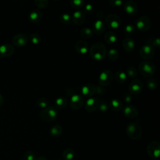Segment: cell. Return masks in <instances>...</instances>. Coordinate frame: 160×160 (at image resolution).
I'll use <instances>...</instances> for the list:
<instances>
[{
    "instance_id": "8",
    "label": "cell",
    "mask_w": 160,
    "mask_h": 160,
    "mask_svg": "<svg viewBox=\"0 0 160 160\" xmlns=\"http://www.w3.org/2000/svg\"><path fill=\"white\" fill-rule=\"evenodd\" d=\"M136 26L139 31H146L151 26V19L147 16H142L137 19Z\"/></svg>"
},
{
    "instance_id": "29",
    "label": "cell",
    "mask_w": 160,
    "mask_h": 160,
    "mask_svg": "<svg viewBox=\"0 0 160 160\" xmlns=\"http://www.w3.org/2000/svg\"><path fill=\"white\" fill-rule=\"evenodd\" d=\"M81 36L85 39H89L92 37V30L89 28H83L81 29L80 31Z\"/></svg>"
},
{
    "instance_id": "21",
    "label": "cell",
    "mask_w": 160,
    "mask_h": 160,
    "mask_svg": "<svg viewBox=\"0 0 160 160\" xmlns=\"http://www.w3.org/2000/svg\"><path fill=\"white\" fill-rule=\"evenodd\" d=\"M94 31L96 34H101L105 29V24L101 19H97L93 24Z\"/></svg>"
},
{
    "instance_id": "38",
    "label": "cell",
    "mask_w": 160,
    "mask_h": 160,
    "mask_svg": "<svg viewBox=\"0 0 160 160\" xmlns=\"http://www.w3.org/2000/svg\"><path fill=\"white\" fill-rule=\"evenodd\" d=\"M135 31V26L132 24H128L124 27V32L129 35L132 34Z\"/></svg>"
},
{
    "instance_id": "28",
    "label": "cell",
    "mask_w": 160,
    "mask_h": 160,
    "mask_svg": "<svg viewBox=\"0 0 160 160\" xmlns=\"http://www.w3.org/2000/svg\"><path fill=\"white\" fill-rule=\"evenodd\" d=\"M74 155H75L74 151L71 148H68L65 149L63 151L62 153V158L66 160H71V159H72L74 157Z\"/></svg>"
},
{
    "instance_id": "22",
    "label": "cell",
    "mask_w": 160,
    "mask_h": 160,
    "mask_svg": "<svg viewBox=\"0 0 160 160\" xmlns=\"http://www.w3.org/2000/svg\"><path fill=\"white\" fill-rule=\"evenodd\" d=\"M42 18V14L41 11L38 9H34L32 11L29 15V19L31 22L38 23Z\"/></svg>"
},
{
    "instance_id": "9",
    "label": "cell",
    "mask_w": 160,
    "mask_h": 160,
    "mask_svg": "<svg viewBox=\"0 0 160 160\" xmlns=\"http://www.w3.org/2000/svg\"><path fill=\"white\" fill-rule=\"evenodd\" d=\"M147 152L152 158H158L160 154V144L158 141H152L147 146Z\"/></svg>"
},
{
    "instance_id": "17",
    "label": "cell",
    "mask_w": 160,
    "mask_h": 160,
    "mask_svg": "<svg viewBox=\"0 0 160 160\" xmlns=\"http://www.w3.org/2000/svg\"><path fill=\"white\" fill-rule=\"evenodd\" d=\"M14 51L12 45L9 43H5L0 46V56L2 57H9L11 56Z\"/></svg>"
},
{
    "instance_id": "10",
    "label": "cell",
    "mask_w": 160,
    "mask_h": 160,
    "mask_svg": "<svg viewBox=\"0 0 160 160\" xmlns=\"http://www.w3.org/2000/svg\"><path fill=\"white\" fill-rule=\"evenodd\" d=\"M84 101L83 98L78 94H74L70 98V106L74 110H78L84 105Z\"/></svg>"
},
{
    "instance_id": "3",
    "label": "cell",
    "mask_w": 160,
    "mask_h": 160,
    "mask_svg": "<svg viewBox=\"0 0 160 160\" xmlns=\"http://www.w3.org/2000/svg\"><path fill=\"white\" fill-rule=\"evenodd\" d=\"M58 111L53 106H49L44 108L40 113V117L46 121H53L58 116Z\"/></svg>"
},
{
    "instance_id": "18",
    "label": "cell",
    "mask_w": 160,
    "mask_h": 160,
    "mask_svg": "<svg viewBox=\"0 0 160 160\" xmlns=\"http://www.w3.org/2000/svg\"><path fill=\"white\" fill-rule=\"evenodd\" d=\"M123 113L124 116L128 118H134L138 116V111L134 106L132 104H129V105H126L124 108Z\"/></svg>"
},
{
    "instance_id": "47",
    "label": "cell",
    "mask_w": 160,
    "mask_h": 160,
    "mask_svg": "<svg viewBox=\"0 0 160 160\" xmlns=\"http://www.w3.org/2000/svg\"><path fill=\"white\" fill-rule=\"evenodd\" d=\"M3 102H4V99H3V97H2V96L0 94V106L2 105Z\"/></svg>"
},
{
    "instance_id": "26",
    "label": "cell",
    "mask_w": 160,
    "mask_h": 160,
    "mask_svg": "<svg viewBox=\"0 0 160 160\" xmlns=\"http://www.w3.org/2000/svg\"><path fill=\"white\" fill-rule=\"evenodd\" d=\"M104 40L108 44H112L117 40V36L116 33L112 31H108L104 35Z\"/></svg>"
},
{
    "instance_id": "33",
    "label": "cell",
    "mask_w": 160,
    "mask_h": 160,
    "mask_svg": "<svg viewBox=\"0 0 160 160\" xmlns=\"http://www.w3.org/2000/svg\"><path fill=\"white\" fill-rule=\"evenodd\" d=\"M37 104L39 107L44 109L49 106V102L45 98H39L37 100Z\"/></svg>"
},
{
    "instance_id": "39",
    "label": "cell",
    "mask_w": 160,
    "mask_h": 160,
    "mask_svg": "<svg viewBox=\"0 0 160 160\" xmlns=\"http://www.w3.org/2000/svg\"><path fill=\"white\" fill-rule=\"evenodd\" d=\"M99 109L102 111V112H105L108 110V105L107 104V102H106V101L104 100H101L99 101V105H98V108Z\"/></svg>"
},
{
    "instance_id": "12",
    "label": "cell",
    "mask_w": 160,
    "mask_h": 160,
    "mask_svg": "<svg viewBox=\"0 0 160 160\" xmlns=\"http://www.w3.org/2000/svg\"><path fill=\"white\" fill-rule=\"evenodd\" d=\"M99 100L98 99V98L95 97H91L89 98L86 102H85V105L84 108L85 109L87 112H92L96 110L98 108Z\"/></svg>"
},
{
    "instance_id": "23",
    "label": "cell",
    "mask_w": 160,
    "mask_h": 160,
    "mask_svg": "<svg viewBox=\"0 0 160 160\" xmlns=\"http://www.w3.org/2000/svg\"><path fill=\"white\" fill-rule=\"evenodd\" d=\"M62 128L61 126L59 124H55L52 126L49 130L50 135L52 137L55 138H59L62 134Z\"/></svg>"
},
{
    "instance_id": "43",
    "label": "cell",
    "mask_w": 160,
    "mask_h": 160,
    "mask_svg": "<svg viewBox=\"0 0 160 160\" xmlns=\"http://www.w3.org/2000/svg\"><path fill=\"white\" fill-rule=\"evenodd\" d=\"M109 3L112 6H119L123 4V1L122 0H110Z\"/></svg>"
},
{
    "instance_id": "1",
    "label": "cell",
    "mask_w": 160,
    "mask_h": 160,
    "mask_svg": "<svg viewBox=\"0 0 160 160\" xmlns=\"http://www.w3.org/2000/svg\"><path fill=\"white\" fill-rule=\"evenodd\" d=\"M106 48L101 42L94 43L89 49L90 56L96 61H102L106 57Z\"/></svg>"
},
{
    "instance_id": "37",
    "label": "cell",
    "mask_w": 160,
    "mask_h": 160,
    "mask_svg": "<svg viewBox=\"0 0 160 160\" xmlns=\"http://www.w3.org/2000/svg\"><path fill=\"white\" fill-rule=\"evenodd\" d=\"M35 154L32 151H26L23 156L22 160H34Z\"/></svg>"
},
{
    "instance_id": "13",
    "label": "cell",
    "mask_w": 160,
    "mask_h": 160,
    "mask_svg": "<svg viewBox=\"0 0 160 160\" xmlns=\"http://www.w3.org/2000/svg\"><path fill=\"white\" fill-rule=\"evenodd\" d=\"M128 88L131 94H137L142 91L143 88V83L139 79H135L130 82Z\"/></svg>"
},
{
    "instance_id": "31",
    "label": "cell",
    "mask_w": 160,
    "mask_h": 160,
    "mask_svg": "<svg viewBox=\"0 0 160 160\" xmlns=\"http://www.w3.org/2000/svg\"><path fill=\"white\" fill-rule=\"evenodd\" d=\"M119 56V52L116 49L111 48L108 52V56L109 59H110L111 60L117 59L118 58Z\"/></svg>"
},
{
    "instance_id": "42",
    "label": "cell",
    "mask_w": 160,
    "mask_h": 160,
    "mask_svg": "<svg viewBox=\"0 0 160 160\" xmlns=\"http://www.w3.org/2000/svg\"><path fill=\"white\" fill-rule=\"evenodd\" d=\"M94 7L92 4L87 3L84 5V10L88 14H91L94 11Z\"/></svg>"
},
{
    "instance_id": "20",
    "label": "cell",
    "mask_w": 160,
    "mask_h": 160,
    "mask_svg": "<svg viewBox=\"0 0 160 160\" xmlns=\"http://www.w3.org/2000/svg\"><path fill=\"white\" fill-rule=\"evenodd\" d=\"M122 46L126 51L131 52L133 51L136 48V42L132 38L126 37L122 41Z\"/></svg>"
},
{
    "instance_id": "14",
    "label": "cell",
    "mask_w": 160,
    "mask_h": 160,
    "mask_svg": "<svg viewBox=\"0 0 160 160\" xmlns=\"http://www.w3.org/2000/svg\"><path fill=\"white\" fill-rule=\"evenodd\" d=\"M12 41L14 45L18 47H22L28 44V39L26 35L24 34H18L13 36Z\"/></svg>"
},
{
    "instance_id": "30",
    "label": "cell",
    "mask_w": 160,
    "mask_h": 160,
    "mask_svg": "<svg viewBox=\"0 0 160 160\" xmlns=\"http://www.w3.org/2000/svg\"><path fill=\"white\" fill-rule=\"evenodd\" d=\"M59 19L60 21L64 24H69L72 21L70 15L66 12L62 13L59 16Z\"/></svg>"
},
{
    "instance_id": "34",
    "label": "cell",
    "mask_w": 160,
    "mask_h": 160,
    "mask_svg": "<svg viewBox=\"0 0 160 160\" xmlns=\"http://www.w3.org/2000/svg\"><path fill=\"white\" fill-rule=\"evenodd\" d=\"M146 85L149 89L154 90L158 86V82L155 79L149 78L146 81Z\"/></svg>"
},
{
    "instance_id": "32",
    "label": "cell",
    "mask_w": 160,
    "mask_h": 160,
    "mask_svg": "<svg viewBox=\"0 0 160 160\" xmlns=\"http://www.w3.org/2000/svg\"><path fill=\"white\" fill-rule=\"evenodd\" d=\"M29 39L34 44H38L41 41V38L39 34L32 33L29 35Z\"/></svg>"
},
{
    "instance_id": "7",
    "label": "cell",
    "mask_w": 160,
    "mask_h": 160,
    "mask_svg": "<svg viewBox=\"0 0 160 160\" xmlns=\"http://www.w3.org/2000/svg\"><path fill=\"white\" fill-rule=\"evenodd\" d=\"M154 53L155 51L154 47L149 44H144L139 51L140 57L144 60H148L152 58L154 56Z\"/></svg>"
},
{
    "instance_id": "36",
    "label": "cell",
    "mask_w": 160,
    "mask_h": 160,
    "mask_svg": "<svg viewBox=\"0 0 160 160\" xmlns=\"http://www.w3.org/2000/svg\"><path fill=\"white\" fill-rule=\"evenodd\" d=\"M127 74L129 76L134 78L137 76V70L136 69L132 66H129L127 68Z\"/></svg>"
},
{
    "instance_id": "16",
    "label": "cell",
    "mask_w": 160,
    "mask_h": 160,
    "mask_svg": "<svg viewBox=\"0 0 160 160\" xmlns=\"http://www.w3.org/2000/svg\"><path fill=\"white\" fill-rule=\"evenodd\" d=\"M96 91V86L91 83H87L81 87V94L86 97L92 96Z\"/></svg>"
},
{
    "instance_id": "35",
    "label": "cell",
    "mask_w": 160,
    "mask_h": 160,
    "mask_svg": "<svg viewBox=\"0 0 160 160\" xmlns=\"http://www.w3.org/2000/svg\"><path fill=\"white\" fill-rule=\"evenodd\" d=\"M70 4L72 8L78 9L84 5V0H72L70 1Z\"/></svg>"
},
{
    "instance_id": "6",
    "label": "cell",
    "mask_w": 160,
    "mask_h": 160,
    "mask_svg": "<svg viewBox=\"0 0 160 160\" xmlns=\"http://www.w3.org/2000/svg\"><path fill=\"white\" fill-rule=\"evenodd\" d=\"M121 20L120 17L116 14H109L105 18L104 24L112 29H117L121 25Z\"/></svg>"
},
{
    "instance_id": "4",
    "label": "cell",
    "mask_w": 160,
    "mask_h": 160,
    "mask_svg": "<svg viewBox=\"0 0 160 160\" xmlns=\"http://www.w3.org/2000/svg\"><path fill=\"white\" fill-rule=\"evenodd\" d=\"M138 68L141 74L145 76H150L156 71V66L154 64L148 60L141 61L139 64Z\"/></svg>"
},
{
    "instance_id": "5",
    "label": "cell",
    "mask_w": 160,
    "mask_h": 160,
    "mask_svg": "<svg viewBox=\"0 0 160 160\" xmlns=\"http://www.w3.org/2000/svg\"><path fill=\"white\" fill-rule=\"evenodd\" d=\"M113 77V73L111 70L104 69L99 74L98 78L99 84L102 86H108L112 82Z\"/></svg>"
},
{
    "instance_id": "40",
    "label": "cell",
    "mask_w": 160,
    "mask_h": 160,
    "mask_svg": "<svg viewBox=\"0 0 160 160\" xmlns=\"http://www.w3.org/2000/svg\"><path fill=\"white\" fill-rule=\"evenodd\" d=\"M34 2L38 8H44L47 6L48 4V0H36Z\"/></svg>"
},
{
    "instance_id": "45",
    "label": "cell",
    "mask_w": 160,
    "mask_h": 160,
    "mask_svg": "<svg viewBox=\"0 0 160 160\" xmlns=\"http://www.w3.org/2000/svg\"><path fill=\"white\" fill-rule=\"evenodd\" d=\"M96 92H97L98 94H102L104 92V89L101 87V86H96Z\"/></svg>"
},
{
    "instance_id": "44",
    "label": "cell",
    "mask_w": 160,
    "mask_h": 160,
    "mask_svg": "<svg viewBox=\"0 0 160 160\" xmlns=\"http://www.w3.org/2000/svg\"><path fill=\"white\" fill-rule=\"evenodd\" d=\"M123 99L126 102H129L132 101V96L131 93H126L123 96Z\"/></svg>"
},
{
    "instance_id": "46",
    "label": "cell",
    "mask_w": 160,
    "mask_h": 160,
    "mask_svg": "<svg viewBox=\"0 0 160 160\" xmlns=\"http://www.w3.org/2000/svg\"><path fill=\"white\" fill-rule=\"evenodd\" d=\"M34 160H47L46 158L44 156H38L34 159Z\"/></svg>"
},
{
    "instance_id": "27",
    "label": "cell",
    "mask_w": 160,
    "mask_h": 160,
    "mask_svg": "<svg viewBox=\"0 0 160 160\" xmlns=\"http://www.w3.org/2000/svg\"><path fill=\"white\" fill-rule=\"evenodd\" d=\"M55 106L60 109H64L68 104V100L64 97H59L54 101Z\"/></svg>"
},
{
    "instance_id": "41",
    "label": "cell",
    "mask_w": 160,
    "mask_h": 160,
    "mask_svg": "<svg viewBox=\"0 0 160 160\" xmlns=\"http://www.w3.org/2000/svg\"><path fill=\"white\" fill-rule=\"evenodd\" d=\"M148 44H149L152 47L158 48V47H159V44H160V39L159 37H155V38L151 39V41H149V42Z\"/></svg>"
},
{
    "instance_id": "25",
    "label": "cell",
    "mask_w": 160,
    "mask_h": 160,
    "mask_svg": "<svg viewBox=\"0 0 160 160\" xmlns=\"http://www.w3.org/2000/svg\"><path fill=\"white\" fill-rule=\"evenodd\" d=\"M109 107L112 110L118 111L122 109V103L118 99H113L109 101Z\"/></svg>"
},
{
    "instance_id": "15",
    "label": "cell",
    "mask_w": 160,
    "mask_h": 160,
    "mask_svg": "<svg viewBox=\"0 0 160 160\" xmlns=\"http://www.w3.org/2000/svg\"><path fill=\"white\" fill-rule=\"evenodd\" d=\"M86 19V16L84 12L81 10H77L73 12L71 20L74 24L76 25H80L85 22Z\"/></svg>"
},
{
    "instance_id": "19",
    "label": "cell",
    "mask_w": 160,
    "mask_h": 160,
    "mask_svg": "<svg viewBox=\"0 0 160 160\" xmlns=\"http://www.w3.org/2000/svg\"><path fill=\"white\" fill-rule=\"evenodd\" d=\"M76 51L80 54H84L88 51V44L84 40H78L75 44Z\"/></svg>"
},
{
    "instance_id": "11",
    "label": "cell",
    "mask_w": 160,
    "mask_h": 160,
    "mask_svg": "<svg viewBox=\"0 0 160 160\" xmlns=\"http://www.w3.org/2000/svg\"><path fill=\"white\" fill-rule=\"evenodd\" d=\"M123 8L126 12L131 16L135 15L138 10L137 3L132 0H128L123 2Z\"/></svg>"
},
{
    "instance_id": "24",
    "label": "cell",
    "mask_w": 160,
    "mask_h": 160,
    "mask_svg": "<svg viewBox=\"0 0 160 160\" xmlns=\"http://www.w3.org/2000/svg\"><path fill=\"white\" fill-rule=\"evenodd\" d=\"M127 75L122 70H117L114 74V79L119 83H122L126 81Z\"/></svg>"
},
{
    "instance_id": "2",
    "label": "cell",
    "mask_w": 160,
    "mask_h": 160,
    "mask_svg": "<svg viewBox=\"0 0 160 160\" xmlns=\"http://www.w3.org/2000/svg\"><path fill=\"white\" fill-rule=\"evenodd\" d=\"M126 133L131 139L137 140L142 136V131L139 124L136 122H130L126 126Z\"/></svg>"
}]
</instances>
